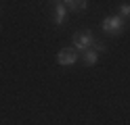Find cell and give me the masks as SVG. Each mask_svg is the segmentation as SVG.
Segmentation results:
<instances>
[{
	"label": "cell",
	"mask_w": 130,
	"mask_h": 125,
	"mask_svg": "<svg viewBox=\"0 0 130 125\" xmlns=\"http://www.w3.org/2000/svg\"><path fill=\"white\" fill-rule=\"evenodd\" d=\"M124 25H126V21L122 19L120 15H109V17L103 19V31L107 33V36L116 38V36H120V33L124 31Z\"/></svg>",
	"instance_id": "cell-2"
},
{
	"label": "cell",
	"mask_w": 130,
	"mask_h": 125,
	"mask_svg": "<svg viewBox=\"0 0 130 125\" xmlns=\"http://www.w3.org/2000/svg\"><path fill=\"white\" fill-rule=\"evenodd\" d=\"M63 4H65L67 11H76V13H82V11L88 8V2H86V0H65Z\"/></svg>",
	"instance_id": "cell-5"
},
{
	"label": "cell",
	"mask_w": 130,
	"mask_h": 125,
	"mask_svg": "<svg viewBox=\"0 0 130 125\" xmlns=\"http://www.w3.org/2000/svg\"><path fill=\"white\" fill-rule=\"evenodd\" d=\"M80 58V52L76 48H61L59 52H57V63L61 67H71L76 65V61Z\"/></svg>",
	"instance_id": "cell-3"
},
{
	"label": "cell",
	"mask_w": 130,
	"mask_h": 125,
	"mask_svg": "<svg viewBox=\"0 0 130 125\" xmlns=\"http://www.w3.org/2000/svg\"><path fill=\"white\" fill-rule=\"evenodd\" d=\"M94 44H96V38L92 36L90 29H84V31H76V33H74V48L78 50V52L92 50Z\"/></svg>",
	"instance_id": "cell-1"
},
{
	"label": "cell",
	"mask_w": 130,
	"mask_h": 125,
	"mask_svg": "<svg viewBox=\"0 0 130 125\" xmlns=\"http://www.w3.org/2000/svg\"><path fill=\"white\" fill-rule=\"evenodd\" d=\"M92 50H94V52H99V54H103L105 50H107V44H105V42H101V40H96V44L92 46Z\"/></svg>",
	"instance_id": "cell-8"
},
{
	"label": "cell",
	"mask_w": 130,
	"mask_h": 125,
	"mask_svg": "<svg viewBox=\"0 0 130 125\" xmlns=\"http://www.w3.org/2000/svg\"><path fill=\"white\" fill-rule=\"evenodd\" d=\"M120 17L122 19H128L130 17V2H122L120 4Z\"/></svg>",
	"instance_id": "cell-7"
},
{
	"label": "cell",
	"mask_w": 130,
	"mask_h": 125,
	"mask_svg": "<svg viewBox=\"0 0 130 125\" xmlns=\"http://www.w3.org/2000/svg\"><path fill=\"white\" fill-rule=\"evenodd\" d=\"M65 21H67V8L63 2H55V25L61 27Z\"/></svg>",
	"instance_id": "cell-4"
},
{
	"label": "cell",
	"mask_w": 130,
	"mask_h": 125,
	"mask_svg": "<svg viewBox=\"0 0 130 125\" xmlns=\"http://www.w3.org/2000/svg\"><path fill=\"white\" fill-rule=\"evenodd\" d=\"M82 61H84V65H94L96 61H99V52H94V50H86V52H82Z\"/></svg>",
	"instance_id": "cell-6"
}]
</instances>
